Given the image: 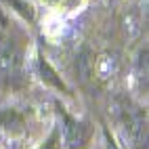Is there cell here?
Instances as JSON below:
<instances>
[{"mask_svg":"<svg viewBox=\"0 0 149 149\" xmlns=\"http://www.w3.org/2000/svg\"><path fill=\"white\" fill-rule=\"evenodd\" d=\"M40 74H42V80H44V82L53 84V86H57V88H61V91L65 88L63 80L57 76V72H55V69H53L51 65H48V63L44 61V59H40Z\"/></svg>","mask_w":149,"mask_h":149,"instance_id":"4","label":"cell"},{"mask_svg":"<svg viewBox=\"0 0 149 149\" xmlns=\"http://www.w3.org/2000/svg\"><path fill=\"white\" fill-rule=\"evenodd\" d=\"M23 82V51L13 40L0 44V86L17 88Z\"/></svg>","mask_w":149,"mask_h":149,"instance_id":"1","label":"cell"},{"mask_svg":"<svg viewBox=\"0 0 149 149\" xmlns=\"http://www.w3.org/2000/svg\"><path fill=\"white\" fill-rule=\"evenodd\" d=\"M107 149H120V147H118V145H116V143L111 141V139L107 136Z\"/></svg>","mask_w":149,"mask_h":149,"instance_id":"6","label":"cell"},{"mask_svg":"<svg viewBox=\"0 0 149 149\" xmlns=\"http://www.w3.org/2000/svg\"><path fill=\"white\" fill-rule=\"evenodd\" d=\"M0 128L6 132H21L23 128H25V118L23 113L19 111V109H13V107H4V109H0Z\"/></svg>","mask_w":149,"mask_h":149,"instance_id":"3","label":"cell"},{"mask_svg":"<svg viewBox=\"0 0 149 149\" xmlns=\"http://www.w3.org/2000/svg\"><path fill=\"white\" fill-rule=\"evenodd\" d=\"M93 136V128L88 122L78 120V118L61 113V126H59V139H61L63 149H86Z\"/></svg>","mask_w":149,"mask_h":149,"instance_id":"2","label":"cell"},{"mask_svg":"<svg viewBox=\"0 0 149 149\" xmlns=\"http://www.w3.org/2000/svg\"><path fill=\"white\" fill-rule=\"evenodd\" d=\"M40 149H61V139H59V130H53L51 139L40 147Z\"/></svg>","mask_w":149,"mask_h":149,"instance_id":"5","label":"cell"}]
</instances>
